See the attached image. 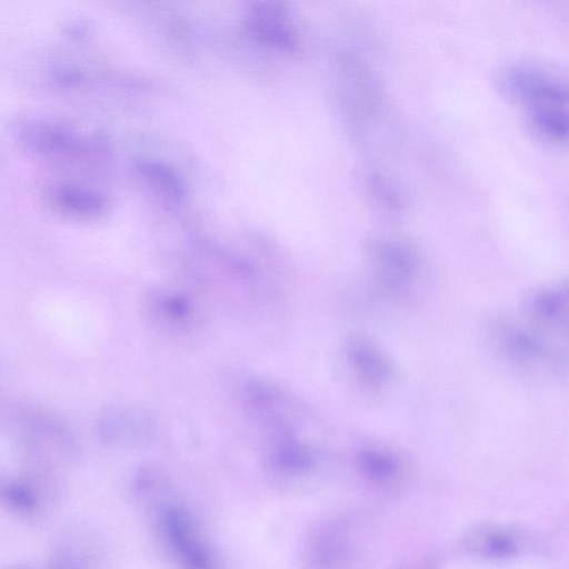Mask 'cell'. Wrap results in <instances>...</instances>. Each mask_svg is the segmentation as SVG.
Returning a JSON list of instances; mask_svg holds the SVG:
<instances>
[{
	"label": "cell",
	"mask_w": 569,
	"mask_h": 569,
	"mask_svg": "<svg viewBox=\"0 0 569 569\" xmlns=\"http://www.w3.org/2000/svg\"><path fill=\"white\" fill-rule=\"evenodd\" d=\"M140 171L171 197L180 198L183 194V188L179 178L166 167L154 162H143L140 164Z\"/></svg>",
	"instance_id": "8fae6325"
},
{
	"label": "cell",
	"mask_w": 569,
	"mask_h": 569,
	"mask_svg": "<svg viewBox=\"0 0 569 569\" xmlns=\"http://www.w3.org/2000/svg\"><path fill=\"white\" fill-rule=\"evenodd\" d=\"M489 341L510 366L541 378L561 376L566 357L539 331L510 320L498 319L489 325Z\"/></svg>",
	"instance_id": "7a4b0ae2"
},
{
	"label": "cell",
	"mask_w": 569,
	"mask_h": 569,
	"mask_svg": "<svg viewBox=\"0 0 569 569\" xmlns=\"http://www.w3.org/2000/svg\"><path fill=\"white\" fill-rule=\"evenodd\" d=\"M51 204L70 216L90 217L103 210L104 202L98 194L76 186H60L49 194Z\"/></svg>",
	"instance_id": "ba28073f"
},
{
	"label": "cell",
	"mask_w": 569,
	"mask_h": 569,
	"mask_svg": "<svg viewBox=\"0 0 569 569\" xmlns=\"http://www.w3.org/2000/svg\"><path fill=\"white\" fill-rule=\"evenodd\" d=\"M373 276L390 291L403 290L413 279L418 260L415 251L398 240H380L369 251Z\"/></svg>",
	"instance_id": "3957f363"
},
{
	"label": "cell",
	"mask_w": 569,
	"mask_h": 569,
	"mask_svg": "<svg viewBox=\"0 0 569 569\" xmlns=\"http://www.w3.org/2000/svg\"><path fill=\"white\" fill-rule=\"evenodd\" d=\"M347 358L355 376L365 386L379 388L391 378V367L380 349L365 336H353L347 342Z\"/></svg>",
	"instance_id": "8992f818"
},
{
	"label": "cell",
	"mask_w": 569,
	"mask_h": 569,
	"mask_svg": "<svg viewBox=\"0 0 569 569\" xmlns=\"http://www.w3.org/2000/svg\"><path fill=\"white\" fill-rule=\"evenodd\" d=\"M471 548L490 557H507L517 550L516 537L501 528H485L471 536Z\"/></svg>",
	"instance_id": "9c48e42d"
},
{
	"label": "cell",
	"mask_w": 569,
	"mask_h": 569,
	"mask_svg": "<svg viewBox=\"0 0 569 569\" xmlns=\"http://www.w3.org/2000/svg\"><path fill=\"white\" fill-rule=\"evenodd\" d=\"M499 86L526 111L533 130L549 142H563L568 134L566 86L546 71L527 64L506 68Z\"/></svg>",
	"instance_id": "6da1fadb"
},
{
	"label": "cell",
	"mask_w": 569,
	"mask_h": 569,
	"mask_svg": "<svg viewBox=\"0 0 569 569\" xmlns=\"http://www.w3.org/2000/svg\"><path fill=\"white\" fill-rule=\"evenodd\" d=\"M568 291L566 286H548L531 291L523 301L525 315L536 327H567Z\"/></svg>",
	"instance_id": "52a82bcc"
},
{
	"label": "cell",
	"mask_w": 569,
	"mask_h": 569,
	"mask_svg": "<svg viewBox=\"0 0 569 569\" xmlns=\"http://www.w3.org/2000/svg\"><path fill=\"white\" fill-rule=\"evenodd\" d=\"M19 139L37 152L60 157H74L79 140L76 132L54 121L26 119L17 124Z\"/></svg>",
	"instance_id": "277c9868"
},
{
	"label": "cell",
	"mask_w": 569,
	"mask_h": 569,
	"mask_svg": "<svg viewBox=\"0 0 569 569\" xmlns=\"http://www.w3.org/2000/svg\"><path fill=\"white\" fill-rule=\"evenodd\" d=\"M247 29L258 41L268 46L290 50L296 46L295 32L286 13L274 3H254L247 16Z\"/></svg>",
	"instance_id": "5b68a950"
},
{
	"label": "cell",
	"mask_w": 569,
	"mask_h": 569,
	"mask_svg": "<svg viewBox=\"0 0 569 569\" xmlns=\"http://www.w3.org/2000/svg\"><path fill=\"white\" fill-rule=\"evenodd\" d=\"M359 465L367 477L378 481L392 478L398 468L396 460L390 455L379 450L361 451Z\"/></svg>",
	"instance_id": "30bf717a"
}]
</instances>
